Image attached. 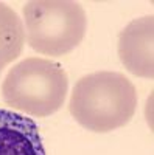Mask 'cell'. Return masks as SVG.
Listing matches in <instances>:
<instances>
[{
    "label": "cell",
    "mask_w": 154,
    "mask_h": 155,
    "mask_svg": "<svg viewBox=\"0 0 154 155\" xmlns=\"http://www.w3.org/2000/svg\"><path fill=\"white\" fill-rule=\"evenodd\" d=\"M0 155H45L37 124L14 110L0 109Z\"/></svg>",
    "instance_id": "obj_5"
},
{
    "label": "cell",
    "mask_w": 154,
    "mask_h": 155,
    "mask_svg": "<svg viewBox=\"0 0 154 155\" xmlns=\"http://www.w3.org/2000/svg\"><path fill=\"white\" fill-rule=\"evenodd\" d=\"M69 109L87 130L111 132L132 120L137 109L135 87L117 71L91 73L75 84Z\"/></svg>",
    "instance_id": "obj_1"
},
{
    "label": "cell",
    "mask_w": 154,
    "mask_h": 155,
    "mask_svg": "<svg viewBox=\"0 0 154 155\" xmlns=\"http://www.w3.org/2000/svg\"><path fill=\"white\" fill-rule=\"evenodd\" d=\"M154 17L129 22L118 36V56L125 68L140 78L154 76Z\"/></svg>",
    "instance_id": "obj_4"
},
{
    "label": "cell",
    "mask_w": 154,
    "mask_h": 155,
    "mask_svg": "<svg viewBox=\"0 0 154 155\" xmlns=\"http://www.w3.org/2000/svg\"><path fill=\"white\" fill-rule=\"evenodd\" d=\"M0 73H2V71H0Z\"/></svg>",
    "instance_id": "obj_7"
},
{
    "label": "cell",
    "mask_w": 154,
    "mask_h": 155,
    "mask_svg": "<svg viewBox=\"0 0 154 155\" xmlns=\"http://www.w3.org/2000/svg\"><path fill=\"white\" fill-rule=\"evenodd\" d=\"M25 44L23 23L6 3L0 2V71L16 61Z\"/></svg>",
    "instance_id": "obj_6"
},
{
    "label": "cell",
    "mask_w": 154,
    "mask_h": 155,
    "mask_svg": "<svg viewBox=\"0 0 154 155\" xmlns=\"http://www.w3.org/2000/svg\"><path fill=\"white\" fill-rule=\"evenodd\" d=\"M23 17L28 45L47 56L70 53L87 28L83 6L69 0H33L23 6Z\"/></svg>",
    "instance_id": "obj_3"
},
{
    "label": "cell",
    "mask_w": 154,
    "mask_h": 155,
    "mask_svg": "<svg viewBox=\"0 0 154 155\" xmlns=\"http://www.w3.org/2000/svg\"><path fill=\"white\" fill-rule=\"evenodd\" d=\"M67 88V73L58 62L28 58L8 71L2 84V95L12 109L44 118L62 107Z\"/></svg>",
    "instance_id": "obj_2"
}]
</instances>
